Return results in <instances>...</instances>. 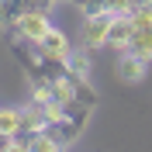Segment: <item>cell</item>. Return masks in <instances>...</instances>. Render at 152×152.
Masks as SVG:
<instances>
[{
    "label": "cell",
    "mask_w": 152,
    "mask_h": 152,
    "mask_svg": "<svg viewBox=\"0 0 152 152\" xmlns=\"http://www.w3.org/2000/svg\"><path fill=\"white\" fill-rule=\"evenodd\" d=\"M86 118H90V107H86V104H80V100H73V104H66V114H62L56 124H48L45 132L52 135L59 145H69V142H76V138L83 135Z\"/></svg>",
    "instance_id": "6da1fadb"
},
{
    "label": "cell",
    "mask_w": 152,
    "mask_h": 152,
    "mask_svg": "<svg viewBox=\"0 0 152 152\" xmlns=\"http://www.w3.org/2000/svg\"><path fill=\"white\" fill-rule=\"evenodd\" d=\"M52 28V18L48 10H21V18L14 21V42H28V45H38L42 35Z\"/></svg>",
    "instance_id": "7a4b0ae2"
},
{
    "label": "cell",
    "mask_w": 152,
    "mask_h": 152,
    "mask_svg": "<svg viewBox=\"0 0 152 152\" xmlns=\"http://www.w3.org/2000/svg\"><path fill=\"white\" fill-rule=\"evenodd\" d=\"M35 52H38L42 59H56V62H66V59L73 56V42H69V35H66L62 28H56V24H52V28L42 35V42L35 45Z\"/></svg>",
    "instance_id": "3957f363"
},
{
    "label": "cell",
    "mask_w": 152,
    "mask_h": 152,
    "mask_svg": "<svg viewBox=\"0 0 152 152\" xmlns=\"http://www.w3.org/2000/svg\"><path fill=\"white\" fill-rule=\"evenodd\" d=\"M111 21H114V14H107V10H97V14H86V18H83V48H86V52L107 45Z\"/></svg>",
    "instance_id": "277c9868"
},
{
    "label": "cell",
    "mask_w": 152,
    "mask_h": 152,
    "mask_svg": "<svg viewBox=\"0 0 152 152\" xmlns=\"http://www.w3.org/2000/svg\"><path fill=\"white\" fill-rule=\"evenodd\" d=\"M132 35H135L132 14H114L111 31H107V48H118V52H124V48H128V42H132Z\"/></svg>",
    "instance_id": "5b68a950"
},
{
    "label": "cell",
    "mask_w": 152,
    "mask_h": 152,
    "mask_svg": "<svg viewBox=\"0 0 152 152\" xmlns=\"http://www.w3.org/2000/svg\"><path fill=\"white\" fill-rule=\"evenodd\" d=\"M114 76L121 80V83H138L145 76V62L132 52H118V62H114Z\"/></svg>",
    "instance_id": "8992f818"
},
{
    "label": "cell",
    "mask_w": 152,
    "mask_h": 152,
    "mask_svg": "<svg viewBox=\"0 0 152 152\" xmlns=\"http://www.w3.org/2000/svg\"><path fill=\"white\" fill-rule=\"evenodd\" d=\"M124 52L138 56L142 62H152V21L135 24V35H132V42H128V48H124Z\"/></svg>",
    "instance_id": "52a82bcc"
},
{
    "label": "cell",
    "mask_w": 152,
    "mask_h": 152,
    "mask_svg": "<svg viewBox=\"0 0 152 152\" xmlns=\"http://www.w3.org/2000/svg\"><path fill=\"white\" fill-rule=\"evenodd\" d=\"M45 128H48L45 111H42V104H35V100H31V107H24V111H21V132H18V135L31 138V135H42Z\"/></svg>",
    "instance_id": "ba28073f"
},
{
    "label": "cell",
    "mask_w": 152,
    "mask_h": 152,
    "mask_svg": "<svg viewBox=\"0 0 152 152\" xmlns=\"http://www.w3.org/2000/svg\"><path fill=\"white\" fill-rule=\"evenodd\" d=\"M18 132H21V111L0 107V135H18Z\"/></svg>",
    "instance_id": "9c48e42d"
},
{
    "label": "cell",
    "mask_w": 152,
    "mask_h": 152,
    "mask_svg": "<svg viewBox=\"0 0 152 152\" xmlns=\"http://www.w3.org/2000/svg\"><path fill=\"white\" fill-rule=\"evenodd\" d=\"M31 152H62V145L48 132H42V135H31Z\"/></svg>",
    "instance_id": "30bf717a"
},
{
    "label": "cell",
    "mask_w": 152,
    "mask_h": 152,
    "mask_svg": "<svg viewBox=\"0 0 152 152\" xmlns=\"http://www.w3.org/2000/svg\"><path fill=\"white\" fill-rule=\"evenodd\" d=\"M66 66H69V73H73V76H83V80H86V69H90L86 52H73V56L66 59Z\"/></svg>",
    "instance_id": "8fae6325"
},
{
    "label": "cell",
    "mask_w": 152,
    "mask_h": 152,
    "mask_svg": "<svg viewBox=\"0 0 152 152\" xmlns=\"http://www.w3.org/2000/svg\"><path fill=\"white\" fill-rule=\"evenodd\" d=\"M7 152H31V138H24V135H14L7 145Z\"/></svg>",
    "instance_id": "7c38bea8"
},
{
    "label": "cell",
    "mask_w": 152,
    "mask_h": 152,
    "mask_svg": "<svg viewBox=\"0 0 152 152\" xmlns=\"http://www.w3.org/2000/svg\"><path fill=\"white\" fill-rule=\"evenodd\" d=\"M73 4H80V7H83V4H86V0H73Z\"/></svg>",
    "instance_id": "4fadbf2b"
}]
</instances>
